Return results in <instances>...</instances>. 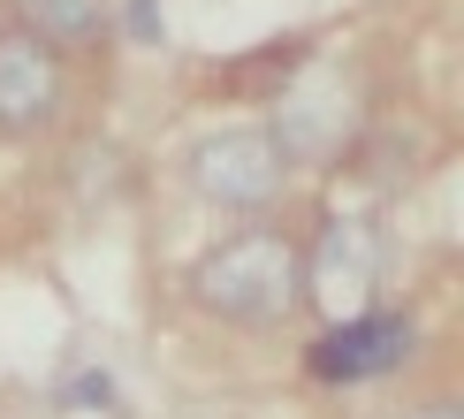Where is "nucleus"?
Masks as SVG:
<instances>
[{
	"instance_id": "nucleus-3",
	"label": "nucleus",
	"mask_w": 464,
	"mask_h": 419,
	"mask_svg": "<svg viewBox=\"0 0 464 419\" xmlns=\"http://www.w3.org/2000/svg\"><path fill=\"white\" fill-rule=\"evenodd\" d=\"M62 114V62L46 38L0 31V130L8 138H38Z\"/></svg>"
},
{
	"instance_id": "nucleus-1",
	"label": "nucleus",
	"mask_w": 464,
	"mask_h": 419,
	"mask_svg": "<svg viewBox=\"0 0 464 419\" xmlns=\"http://www.w3.org/2000/svg\"><path fill=\"white\" fill-rule=\"evenodd\" d=\"M190 297L214 320H244V328H266V320H289L304 305V252L275 229H237L190 275Z\"/></svg>"
},
{
	"instance_id": "nucleus-8",
	"label": "nucleus",
	"mask_w": 464,
	"mask_h": 419,
	"mask_svg": "<svg viewBox=\"0 0 464 419\" xmlns=\"http://www.w3.org/2000/svg\"><path fill=\"white\" fill-rule=\"evenodd\" d=\"M419 419H457V412H419Z\"/></svg>"
},
{
	"instance_id": "nucleus-4",
	"label": "nucleus",
	"mask_w": 464,
	"mask_h": 419,
	"mask_svg": "<svg viewBox=\"0 0 464 419\" xmlns=\"http://www.w3.org/2000/svg\"><path fill=\"white\" fill-rule=\"evenodd\" d=\"M411 358V320L403 313H351L313 343V374L320 381H365Z\"/></svg>"
},
{
	"instance_id": "nucleus-6",
	"label": "nucleus",
	"mask_w": 464,
	"mask_h": 419,
	"mask_svg": "<svg viewBox=\"0 0 464 419\" xmlns=\"http://www.w3.org/2000/svg\"><path fill=\"white\" fill-rule=\"evenodd\" d=\"M343 138H351V92H327V84H297L282 100V152H304V161H335Z\"/></svg>"
},
{
	"instance_id": "nucleus-5",
	"label": "nucleus",
	"mask_w": 464,
	"mask_h": 419,
	"mask_svg": "<svg viewBox=\"0 0 464 419\" xmlns=\"http://www.w3.org/2000/svg\"><path fill=\"white\" fill-rule=\"evenodd\" d=\"M373 275H381V237H373V221L343 214L335 229H327L320 259L304 267V290H320L327 305H343V313H358V305H365V290H373Z\"/></svg>"
},
{
	"instance_id": "nucleus-7",
	"label": "nucleus",
	"mask_w": 464,
	"mask_h": 419,
	"mask_svg": "<svg viewBox=\"0 0 464 419\" xmlns=\"http://www.w3.org/2000/svg\"><path fill=\"white\" fill-rule=\"evenodd\" d=\"M15 15L46 46H92L107 31V0H15Z\"/></svg>"
},
{
	"instance_id": "nucleus-2",
	"label": "nucleus",
	"mask_w": 464,
	"mask_h": 419,
	"mask_svg": "<svg viewBox=\"0 0 464 419\" xmlns=\"http://www.w3.org/2000/svg\"><path fill=\"white\" fill-rule=\"evenodd\" d=\"M282 176H289V152L275 145V130H221L190 152V183L206 190L228 214H259V206L282 199Z\"/></svg>"
}]
</instances>
